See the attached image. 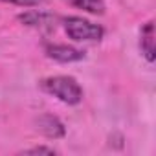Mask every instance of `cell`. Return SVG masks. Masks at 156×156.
<instances>
[{
  "mask_svg": "<svg viewBox=\"0 0 156 156\" xmlns=\"http://www.w3.org/2000/svg\"><path fill=\"white\" fill-rule=\"evenodd\" d=\"M41 88L66 105H77L83 101V88L72 75H51L41 81Z\"/></svg>",
  "mask_w": 156,
  "mask_h": 156,
  "instance_id": "1",
  "label": "cell"
},
{
  "mask_svg": "<svg viewBox=\"0 0 156 156\" xmlns=\"http://www.w3.org/2000/svg\"><path fill=\"white\" fill-rule=\"evenodd\" d=\"M64 31L70 39L77 42H96L101 41L105 35V30L99 24H94L81 17H68L64 19Z\"/></svg>",
  "mask_w": 156,
  "mask_h": 156,
  "instance_id": "2",
  "label": "cell"
},
{
  "mask_svg": "<svg viewBox=\"0 0 156 156\" xmlns=\"http://www.w3.org/2000/svg\"><path fill=\"white\" fill-rule=\"evenodd\" d=\"M44 51L50 59L59 61V62H75L85 57V53L81 50L68 46V44H46Z\"/></svg>",
  "mask_w": 156,
  "mask_h": 156,
  "instance_id": "3",
  "label": "cell"
},
{
  "mask_svg": "<svg viewBox=\"0 0 156 156\" xmlns=\"http://www.w3.org/2000/svg\"><path fill=\"white\" fill-rule=\"evenodd\" d=\"M20 22H24L26 26H31V28H39V30H53L55 28V22H57V17L55 15H50V13H44V11H26L22 15H19Z\"/></svg>",
  "mask_w": 156,
  "mask_h": 156,
  "instance_id": "4",
  "label": "cell"
},
{
  "mask_svg": "<svg viewBox=\"0 0 156 156\" xmlns=\"http://www.w3.org/2000/svg\"><path fill=\"white\" fill-rule=\"evenodd\" d=\"M140 51L149 61L154 62V22L149 20L140 30Z\"/></svg>",
  "mask_w": 156,
  "mask_h": 156,
  "instance_id": "5",
  "label": "cell"
},
{
  "mask_svg": "<svg viewBox=\"0 0 156 156\" xmlns=\"http://www.w3.org/2000/svg\"><path fill=\"white\" fill-rule=\"evenodd\" d=\"M39 130L44 132L48 138H62L64 136V125L55 116H42L39 118Z\"/></svg>",
  "mask_w": 156,
  "mask_h": 156,
  "instance_id": "6",
  "label": "cell"
},
{
  "mask_svg": "<svg viewBox=\"0 0 156 156\" xmlns=\"http://www.w3.org/2000/svg\"><path fill=\"white\" fill-rule=\"evenodd\" d=\"M66 2L77 9H83V11L92 13V15H103L107 9L103 0H66Z\"/></svg>",
  "mask_w": 156,
  "mask_h": 156,
  "instance_id": "7",
  "label": "cell"
},
{
  "mask_svg": "<svg viewBox=\"0 0 156 156\" xmlns=\"http://www.w3.org/2000/svg\"><path fill=\"white\" fill-rule=\"evenodd\" d=\"M6 4H15V6H37L44 0H2Z\"/></svg>",
  "mask_w": 156,
  "mask_h": 156,
  "instance_id": "8",
  "label": "cell"
},
{
  "mask_svg": "<svg viewBox=\"0 0 156 156\" xmlns=\"http://www.w3.org/2000/svg\"><path fill=\"white\" fill-rule=\"evenodd\" d=\"M26 154H55L53 149L50 147H33V149H26Z\"/></svg>",
  "mask_w": 156,
  "mask_h": 156,
  "instance_id": "9",
  "label": "cell"
}]
</instances>
